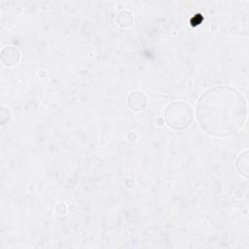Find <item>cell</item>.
<instances>
[{
	"label": "cell",
	"mask_w": 249,
	"mask_h": 249,
	"mask_svg": "<svg viewBox=\"0 0 249 249\" xmlns=\"http://www.w3.org/2000/svg\"><path fill=\"white\" fill-rule=\"evenodd\" d=\"M196 115L206 133L214 137H228L243 126L247 105L238 90L226 86L213 87L200 95Z\"/></svg>",
	"instance_id": "cell-1"
},
{
	"label": "cell",
	"mask_w": 249,
	"mask_h": 249,
	"mask_svg": "<svg viewBox=\"0 0 249 249\" xmlns=\"http://www.w3.org/2000/svg\"><path fill=\"white\" fill-rule=\"evenodd\" d=\"M164 120L167 126L172 129H186L193 123L194 112L189 104L182 101H175L165 108Z\"/></svg>",
	"instance_id": "cell-2"
},
{
	"label": "cell",
	"mask_w": 249,
	"mask_h": 249,
	"mask_svg": "<svg viewBox=\"0 0 249 249\" xmlns=\"http://www.w3.org/2000/svg\"><path fill=\"white\" fill-rule=\"evenodd\" d=\"M126 103L128 108L131 111L134 112H140L143 111L147 104H148V98L146 96L145 93H143L142 91H132L131 93H129V95L127 96L126 99Z\"/></svg>",
	"instance_id": "cell-3"
},
{
	"label": "cell",
	"mask_w": 249,
	"mask_h": 249,
	"mask_svg": "<svg viewBox=\"0 0 249 249\" xmlns=\"http://www.w3.org/2000/svg\"><path fill=\"white\" fill-rule=\"evenodd\" d=\"M20 58L19 51L12 46L5 47L1 51V61L6 66L16 65Z\"/></svg>",
	"instance_id": "cell-4"
},
{
	"label": "cell",
	"mask_w": 249,
	"mask_h": 249,
	"mask_svg": "<svg viewBox=\"0 0 249 249\" xmlns=\"http://www.w3.org/2000/svg\"><path fill=\"white\" fill-rule=\"evenodd\" d=\"M248 163H249V154L248 151H244L240 154L236 160L237 172L244 178L248 177Z\"/></svg>",
	"instance_id": "cell-5"
},
{
	"label": "cell",
	"mask_w": 249,
	"mask_h": 249,
	"mask_svg": "<svg viewBox=\"0 0 249 249\" xmlns=\"http://www.w3.org/2000/svg\"><path fill=\"white\" fill-rule=\"evenodd\" d=\"M116 21L121 27H128L133 22L132 14L126 10L121 11L117 14Z\"/></svg>",
	"instance_id": "cell-6"
}]
</instances>
